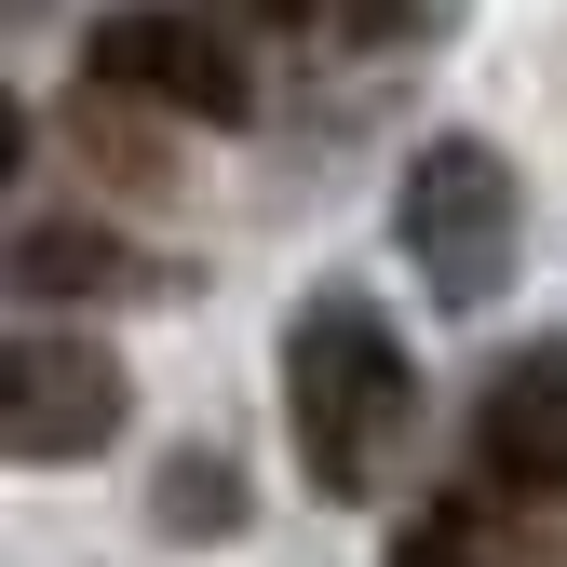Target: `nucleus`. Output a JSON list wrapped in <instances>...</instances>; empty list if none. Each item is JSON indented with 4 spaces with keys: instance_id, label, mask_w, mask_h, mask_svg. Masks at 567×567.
<instances>
[{
    "instance_id": "obj_1",
    "label": "nucleus",
    "mask_w": 567,
    "mask_h": 567,
    "mask_svg": "<svg viewBox=\"0 0 567 567\" xmlns=\"http://www.w3.org/2000/svg\"><path fill=\"white\" fill-rule=\"evenodd\" d=\"M284 419H298V460H311L324 501L392 486V460L419 433V379H405V351L365 298H311L284 324Z\"/></svg>"
},
{
    "instance_id": "obj_2",
    "label": "nucleus",
    "mask_w": 567,
    "mask_h": 567,
    "mask_svg": "<svg viewBox=\"0 0 567 567\" xmlns=\"http://www.w3.org/2000/svg\"><path fill=\"white\" fill-rule=\"evenodd\" d=\"M392 230H405L419 284H433L446 311H486L501 270H514V176H501V150H486V135H433V150L405 163V189H392Z\"/></svg>"
},
{
    "instance_id": "obj_3",
    "label": "nucleus",
    "mask_w": 567,
    "mask_h": 567,
    "mask_svg": "<svg viewBox=\"0 0 567 567\" xmlns=\"http://www.w3.org/2000/svg\"><path fill=\"white\" fill-rule=\"evenodd\" d=\"M82 68H95L109 95H135V109H176V122H244L257 109L230 28L217 14H176V0H122V14H95Z\"/></svg>"
},
{
    "instance_id": "obj_4",
    "label": "nucleus",
    "mask_w": 567,
    "mask_h": 567,
    "mask_svg": "<svg viewBox=\"0 0 567 567\" xmlns=\"http://www.w3.org/2000/svg\"><path fill=\"white\" fill-rule=\"evenodd\" d=\"M0 419H14V460H95L122 433V365H109L95 338L28 324L14 365H0Z\"/></svg>"
},
{
    "instance_id": "obj_5",
    "label": "nucleus",
    "mask_w": 567,
    "mask_h": 567,
    "mask_svg": "<svg viewBox=\"0 0 567 567\" xmlns=\"http://www.w3.org/2000/svg\"><path fill=\"white\" fill-rule=\"evenodd\" d=\"M473 460L514 501H567V351H514L473 405Z\"/></svg>"
},
{
    "instance_id": "obj_6",
    "label": "nucleus",
    "mask_w": 567,
    "mask_h": 567,
    "mask_svg": "<svg viewBox=\"0 0 567 567\" xmlns=\"http://www.w3.org/2000/svg\"><path fill=\"white\" fill-rule=\"evenodd\" d=\"M135 257L109 244V230H28L14 244V284H28V298H82V284H122Z\"/></svg>"
},
{
    "instance_id": "obj_7",
    "label": "nucleus",
    "mask_w": 567,
    "mask_h": 567,
    "mask_svg": "<svg viewBox=\"0 0 567 567\" xmlns=\"http://www.w3.org/2000/svg\"><path fill=\"white\" fill-rule=\"evenodd\" d=\"M338 14H351V28H365V41H405V28H433V14H446V0H338Z\"/></svg>"
},
{
    "instance_id": "obj_8",
    "label": "nucleus",
    "mask_w": 567,
    "mask_h": 567,
    "mask_svg": "<svg viewBox=\"0 0 567 567\" xmlns=\"http://www.w3.org/2000/svg\"><path fill=\"white\" fill-rule=\"evenodd\" d=\"M392 567H473V554H460V527H419V540H405Z\"/></svg>"
},
{
    "instance_id": "obj_9",
    "label": "nucleus",
    "mask_w": 567,
    "mask_h": 567,
    "mask_svg": "<svg viewBox=\"0 0 567 567\" xmlns=\"http://www.w3.org/2000/svg\"><path fill=\"white\" fill-rule=\"evenodd\" d=\"M217 14H244V28H311V0H217Z\"/></svg>"
}]
</instances>
